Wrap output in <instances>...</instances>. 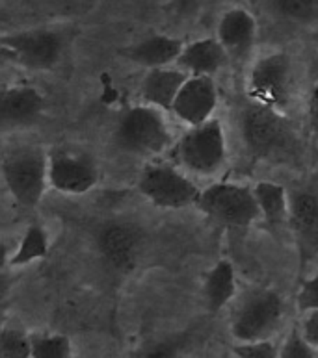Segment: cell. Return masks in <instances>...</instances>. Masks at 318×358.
<instances>
[{"instance_id": "obj_19", "label": "cell", "mask_w": 318, "mask_h": 358, "mask_svg": "<svg viewBox=\"0 0 318 358\" xmlns=\"http://www.w3.org/2000/svg\"><path fill=\"white\" fill-rule=\"evenodd\" d=\"M237 271L231 260L221 258L211 268L203 280V301L207 310L218 314L237 297Z\"/></svg>"}, {"instance_id": "obj_21", "label": "cell", "mask_w": 318, "mask_h": 358, "mask_svg": "<svg viewBox=\"0 0 318 358\" xmlns=\"http://www.w3.org/2000/svg\"><path fill=\"white\" fill-rule=\"evenodd\" d=\"M49 249L50 243L47 230L41 224H28L8 264L11 268H25V266H30V264L47 258Z\"/></svg>"}, {"instance_id": "obj_23", "label": "cell", "mask_w": 318, "mask_h": 358, "mask_svg": "<svg viewBox=\"0 0 318 358\" xmlns=\"http://www.w3.org/2000/svg\"><path fill=\"white\" fill-rule=\"evenodd\" d=\"M0 358H32V338L15 327H4L0 334Z\"/></svg>"}, {"instance_id": "obj_17", "label": "cell", "mask_w": 318, "mask_h": 358, "mask_svg": "<svg viewBox=\"0 0 318 358\" xmlns=\"http://www.w3.org/2000/svg\"><path fill=\"white\" fill-rule=\"evenodd\" d=\"M186 80H188V75L175 65L149 69L140 84L141 104L158 108L162 112H172L173 102Z\"/></svg>"}, {"instance_id": "obj_7", "label": "cell", "mask_w": 318, "mask_h": 358, "mask_svg": "<svg viewBox=\"0 0 318 358\" xmlns=\"http://www.w3.org/2000/svg\"><path fill=\"white\" fill-rule=\"evenodd\" d=\"M138 192L160 210H183L195 206L201 189L194 178L175 164H149L138 177Z\"/></svg>"}, {"instance_id": "obj_30", "label": "cell", "mask_w": 318, "mask_h": 358, "mask_svg": "<svg viewBox=\"0 0 318 358\" xmlns=\"http://www.w3.org/2000/svg\"><path fill=\"white\" fill-rule=\"evenodd\" d=\"M307 121L309 129L318 138V82H314L311 87L307 99Z\"/></svg>"}, {"instance_id": "obj_16", "label": "cell", "mask_w": 318, "mask_h": 358, "mask_svg": "<svg viewBox=\"0 0 318 358\" xmlns=\"http://www.w3.org/2000/svg\"><path fill=\"white\" fill-rule=\"evenodd\" d=\"M45 110V96L32 86H13L2 91L0 119L6 129L36 123Z\"/></svg>"}, {"instance_id": "obj_15", "label": "cell", "mask_w": 318, "mask_h": 358, "mask_svg": "<svg viewBox=\"0 0 318 358\" xmlns=\"http://www.w3.org/2000/svg\"><path fill=\"white\" fill-rule=\"evenodd\" d=\"M184 41L166 34H155L149 38L141 39L138 43L129 45L119 50L125 59L132 64L149 69H160V67H172L179 59L184 48Z\"/></svg>"}, {"instance_id": "obj_33", "label": "cell", "mask_w": 318, "mask_h": 358, "mask_svg": "<svg viewBox=\"0 0 318 358\" xmlns=\"http://www.w3.org/2000/svg\"><path fill=\"white\" fill-rule=\"evenodd\" d=\"M220 358H237V357H235L233 353H227V355H223V357H220Z\"/></svg>"}, {"instance_id": "obj_14", "label": "cell", "mask_w": 318, "mask_h": 358, "mask_svg": "<svg viewBox=\"0 0 318 358\" xmlns=\"http://www.w3.org/2000/svg\"><path fill=\"white\" fill-rule=\"evenodd\" d=\"M216 39L226 48L229 58L244 59L257 39V19L246 8H231L221 13L216 24Z\"/></svg>"}, {"instance_id": "obj_8", "label": "cell", "mask_w": 318, "mask_h": 358, "mask_svg": "<svg viewBox=\"0 0 318 358\" xmlns=\"http://www.w3.org/2000/svg\"><path fill=\"white\" fill-rule=\"evenodd\" d=\"M292 62L291 56L281 50L265 54L249 67L246 95L249 102L263 104L285 112L291 99Z\"/></svg>"}, {"instance_id": "obj_27", "label": "cell", "mask_w": 318, "mask_h": 358, "mask_svg": "<svg viewBox=\"0 0 318 358\" xmlns=\"http://www.w3.org/2000/svg\"><path fill=\"white\" fill-rule=\"evenodd\" d=\"M296 308L302 314L318 310V273L302 280L296 294Z\"/></svg>"}, {"instance_id": "obj_29", "label": "cell", "mask_w": 318, "mask_h": 358, "mask_svg": "<svg viewBox=\"0 0 318 358\" xmlns=\"http://www.w3.org/2000/svg\"><path fill=\"white\" fill-rule=\"evenodd\" d=\"M300 331H302L303 338L318 351V310L303 314V320L300 323Z\"/></svg>"}, {"instance_id": "obj_22", "label": "cell", "mask_w": 318, "mask_h": 358, "mask_svg": "<svg viewBox=\"0 0 318 358\" xmlns=\"http://www.w3.org/2000/svg\"><path fill=\"white\" fill-rule=\"evenodd\" d=\"M32 358H73L69 336L60 332H32Z\"/></svg>"}, {"instance_id": "obj_10", "label": "cell", "mask_w": 318, "mask_h": 358, "mask_svg": "<svg viewBox=\"0 0 318 358\" xmlns=\"http://www.w3.org/2000/svg\"><path fill=\"white\" fill-rule=\"evenodd\" d=\"M99 184V167L92 156L73 149L49 152V186L64 195H84Z\"/></svg>"}, {"instance_id": "obj_11", "label": "cell", "mask_w": 318, "mask_h": 358, "mask_svg": "<svg viewBox=\"0 0 318 358\" xmlns=\"http://www.w3.org/2000/svg\"><path fill=\"white\" fill-rule=\"evenodd\" d=\"M289 229L296 245L300 277L318 258V197L311 192H292Z\"/></svg>"}, {"instance_id": "obj_25", "label": "cell", "mask_w": 318, "mask_h": 358, "mask_svg": "<svg viewBox=\"0 0 318 358\" xmlns=\"http://www.w3.org/2000/svg\"><path fill=\"white\" fill-rule=\"evenodd\" d=\"M279 358H318V351L303 338L300 327H296L281 342Z\"/></svg>"}, {"instance_id": "obj_18", "label": "cell", "mask_w": 318, "mask_h": 358, "mask_svg": "<svg viewBox=\"0 0 318 358\" xmlns=\"http://www.w3.org/2000/svg\"><path fill=\"white\" fill-rule=\"evenodd\" d=\"M226 48L216 38H201L184 45L183 52L175 62V67L188 76H212L214 78L226 67Z\"/></svg>"}, {"instance_id": "obj_2", "label": "cell", "mask_w": 318, "mask_h": 358, "mask_svg": "<svg viewBox=\"0 0 318 358\" xmlns=\"http://www.w3.org/2000/svg\"><path fill=\"white\" fill-rule=\"evenodd\" d=\"M113 143L127 155L155 158L172 150L173 134L162 110L138 104L125 110L113 129Z\"/></svg>"}, {"instance_id": "obj_32", "label": "cell", "mask_w": 318, "mask_h": 358, "mask_svg": "<svg viewBox=\"0 0 318 358\" xmlns=\"http://www.w3.org/2000/svg\"><path fill=\"white\" fill-rule=\"evenodd\" d=\"M314 82H318V58L314 62Z\"/></svg>"}, {"instance_id": "obj_3", "label": "cell", "mask_w": 318, "mask_h": 358, "mask_svg": "<svg viewBox=\"0 0 318 358\" xmlns=\"http://www.w3.org/2000/svg\"><path fill=\"white\" fill-rule=\"evenodd\" d=\"M286 314L285 299L277 289H254L238 301L233 310L229 331L235 342L272 340L281 329Z\"/></svg>"}, {"instance_id": "obj_12", "label": "cell", "mask_w": 318, "mask_h": 358, "mask_svg": "<svg viewBox=\"0 0 318 358\" xmlns=\"http://www.w3.org/2000/svg\"><path fill=\"white\" fill-rule=\"evenodd\" d=\"M218 99V86L212 76H188L170 113H173L188 129L198 127L214 119Z\"/></svg>"}, {"instance_id": "obj_5", "label": "cell", "mask_w": 318, "mask_h": 358, "mask_svg": "<svg viewBox=\"0 0 318 358\" xmlns=\"http://www.w3.org/2000/svg\"><path fill=\"white\" fill-rule=\"evenodd\" d=\"M198 208L226 229H248L263 221L254 186L238 182H214L201 189Z\"/></svg>"}, {"instance_id": "obj_6", "label": "cell", "mask_w": 318, "mask_h": 358, "mask_svg": "<svg viewBox=\"0 0 318 358\" xmlns=\"http://www.w3.org/2000/svg\"><path fill=\"white\" fill-rule=\"evenodd\" d=\"M238 132L248 155L255 160L270 158L291 143V124L285 112L249 101L238 115Z\"/></svg>"}, {"instance_id": "obj_13", "label": "cell", "mask_w": 318, "mask_h": 358, "mask_svg": "<svg viewBox=\"0 0 318 358\" xmlns=\"http://www.w3.org/2000/svg\"><path fill=\"white\" fill-rule=\"evenodd\" d=\"M97 249L104 262L116 271L136 268L141 252V232L134 224L108 223L97 234Z\"/></svg>"}, {"instance_id": "obj_20", "label": "cell", "mask_w": 318, "mask_h": 358, "mask_svg": "<svg viewBox=\"0 0 318 358\" xmlns=\"http://www.w3.org/2000/svg\"><path fill=\"white\" fill-rule=\"evenodd\" d=\"M254 192L259 203L263 221L268 229L275 230L283 223H289L291 193H286L285 187L277 182L261 180L254 186Z\"/></svg>"}, {"instance_id": "obj_31", "label": "cell", "mask_w": 318, "mask_h": 358, "mask_svg": "<svg viewBox=\"0 0 318 358\" xmlns=\"http://www.w3.org/2000/svg\"><path fill=\"white\" fill-rule=\"evenodd\" d=\"M195 0H173V4L177 6V10H184V8H188V6L194 4Z\"/></svg>"}, {"instance_id": "obj_9", "label": "cell", "mask_w": 318, "mask_h": 358, "mask_svg": "<svg viewBox=\"0 0 318 358\" xmlns=\"http://www.w3.org/2000/svg\"><path fill=\"white\" fill-rule=\"evenodd\" d=\"M2 52L30 71H50L62 58V38L50 30H25L2 36Z\"/></svg>"}, {"instance_id": "obj_24", "label": "cell", "mask_w": 318, "mask_h": 358, "mask_svg": "<svg viewBox=\"0 0 318 358\" xmlns=\"http://www.w3.org/2000/svg\"><path fill=\"white\" fill-rule=\"evenodd\" d=\"M274 10L294 22H318V0H274Z\"/></svg>"}, {"instance_id": "obj_26", "label": "cell", "mask_w": 318, "mask_h": 358, "mask_svg": "<svg viewBox=\"0 0 318 358\" xmlns=\"http://www.w3.org/2000/svg\"><path fill=\"white\" fill-rule=\"evenodd\" d=\"M231 353L237 358H279V345H275L274 340L235 342Z\"/></svg>"}, {"instance_id": "obj_28", "label": "cell", "mask_w": 318, "mask_h": 358, "mask_svg": "<svg viewBox=\"0 0 318 358\" xmlns=\"http://www.w3.org/2000/svg\"><path fill=\"white\" fill-rule=\"evenodd\" d=\"M183 349V340L181 338H167L162 342L155 343L144 358H179Z\"/></svg>"}, {"instance_id": "obj_4", "label": "cell", "mask_w": 318, "mask_h": 358, "mask_svg": "<svg viewBox=\"0 0 318 358\" xmlns=\"http://www.w3.org/2000/svg\"><path fill=\"white\" fill-rule=\"evenodd\" d=\"M2 177L11 199L27 210L38 208L49 186V155L38 147H17L6 152Z\"/></svg>"}, {"instance_id": "obj_1", "label": "cell", "mask_w": 318, "mask_h": 358, "mask_svg": "<svg viewBox=\"0 0 318 358\" xmlns=\"http://www.w3.org/2000/svg\"><path fill=\"white\" fill-rule=\"evenodd\" d=\"M172 158L186 175L216 177L227 164V136L220 119L190 127L175 139Z\"/></svg>"}]
</instances>
